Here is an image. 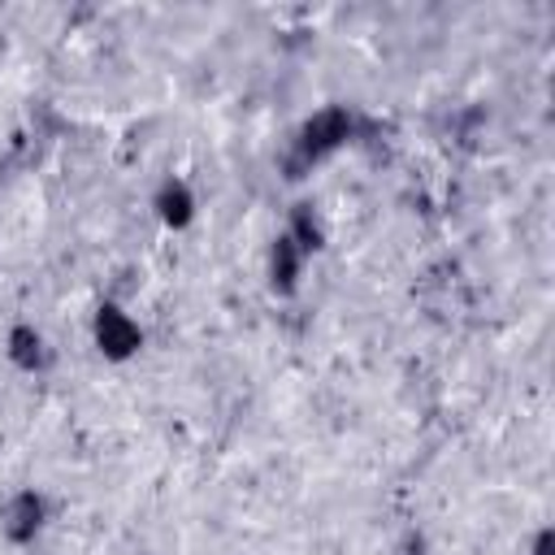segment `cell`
Returning a JSON list of instances; mask_svg holds the SVG:
<instances>
[{
    "instance_id": "cell-1",
    "label": "cell",
    "mask_w": 555,
    "mask_h": 555,
    "mask_svg": "<svg viewBox=\"0 0 555 555\" xmlns=\"http://www.w3.org/2000/svg\"><path fill=\"white\" fill-rule=\"evenodd\" d=\"M351 139H356V113L347 104H325L312 117H304V126L295 130V139H291V147L282 156V173L291 182H304L325 156H334Z\"/></svg>"
},
{
    "instance_id": "cell-2",
    "label": "cell",
    "mask_w": 555,
    "mask_h": 555,
    "mask_svg": "<svg viewBox=\"0 0 555 555\" xmlns=\"http://www.w3.org/2000/svg\"><path fill=\"white\" fill-rule=\"evenodd\" d=\"M91 343H95V351H100L108 364H126V360L139 356L143 330H139V321H134L121 304H100V308L91 312Z\"/></svg>"
},
{
    "instance_id": "cell-3",
    "label": "cell",
    "mask_w": 555,
    "mask_h": 555,
    "mask_svg": "<svg viewBox=\"0 0 555 555\" xmlns=\"http://www.w3.org/2000/svg\"><path fill=\"white\" fill-rule=\"evenodd\" d=\"M48 516H52V503L39 486H22L17 494H9L4 512H0V533L4 542L13 546H30L43 529H48Z\"/></svg>"
},
{
    "instance_id": "cell-4",
    "label": "cell",
    "mask_w": 555,
    "mask_h": 555,
    "mask_svg": "<svg viewBox=\"0 0 555 555\" xmlns=\"http://www.w3.org/2000/svg\"><path fill=\"white\" fill-rule=\"evenodd\" d=\"M304 251L286 238V234H278L273 243H269V256H264V278H269V291L278 295V299H291L295 291H299V278H304Z\"/></svg>"
},
{
    "instance_id": "cell-5",
    "label": "cell",
    "mask_w": 555,
    "mask_h": 555,
    "mask_svg": "<svg viewBox=\"0 0 555 555\" xmlns=\"http://www.w3.org/2000/svg\"><path fill=\"white\" fill-rule=\"evenodd\" d=\"M4 356H9V364L22 369V373H43V369L52 364V347H48L43 330L30 325V321L9 325V334H4Z\"/></svg>"
},
{
    "instance_id": "cell-6",
    "label": "cell",
    "mask_w": 555,
    "mask_h": 555,
    "mask_svg": "<svg viewBox=\"0 0 555 555\" xmlns=\"http://www.w3.org/2000/svg\"><path fill=\"white\" fill-rule=\"evenodd\" d=\"M195 208L199 204H195V191H191L186 178H165L156 186V195H152V212H156V221L165 230H186L195 221Z\"/></svg>"
},
{
    "instance_id": "cell-7",
    "label": "cell",
    "mask_w": 555,
    "mask_h": 555,
    "mask_svg": "<svg viewBox=\"0 0 555 555\" xmlns=\"http://www.w3.org/2000/svg\"><path fill=\"white\" fill-rule=\"evenodd\" d=\"M304 256L308 251H321L325 247V221H321V208L312 199H299L291 204V217H286V230H282Z\"/></svg>"
},
{
    "instance_id": "cell-8",
    "label": "cell",
    "mask_w": 555,
    "mask_h": 555,
    "mask_svg": "<svg viewBox=\"0 0 555 555\" xmlns=\"http://www.w3.org/2000/svg\"><path fill=\"white\" fill-rule=\"evenodd\" d=\"M395 555H429V538L421 533V529H408L403 538H399V551Z\"/></svg>"
},
{
    "instance_id": "cell-9",
    "label": "cell",
    "mask_w": 555,
    "mask_h": 555,
    "mask_svg": "<svg viewBox=\"0 0 555 555\" xmlns=\"http://www.w3.org/2000/svg\"><path fill=\"white\" fill-rule=\"evenodd\" d=\"M529 555H555V529H551V525L533 529V538H529Z\"/></svg>"
},
{
    "instance_id": "cell-10",
    "label": "cell",
    "mask_w": 555,
    "mask_h": 555,
    "mask_svg": "<svg viewBox=\"0 0 555 555\" xmlns=\"http://www.w3.org/2000/svg\"><path fill=\"white\" fill-rule=\"evenodd\" d=\"M0 35H4V30H0Z\"/></svg>"
}]
</instances>
